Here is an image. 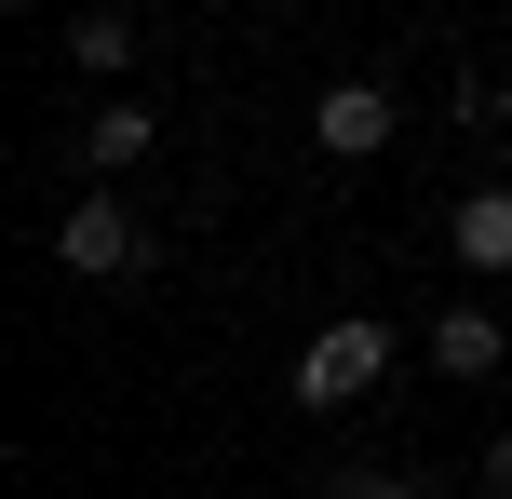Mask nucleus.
I'll return each instance as SVG.
<instances>
[{"label":"nucleus","mask_w":512,"mask_h":499,"mask_svg":"<svg viewBox=\"0 0 512 499\" xmlns=\"http://www.w3.org/2000/svg\"><path fill=\"white\" fill-rule=\"evenodd\" d=\"M378 365H391V324H378V311L310 324V338H297V405H310V419H337V405L378 392Z\"/></svg>","instance_id":"f257e3e1"},{"label":"nucleus","mask_w":512,"mask_h":499,"mask_svg":"<svg viewBox=\"0 0 512 499\" xmlns=\"http://www.w3.org/2000/svg\"><path fill=\"white\" fill-rule=\"evenodd\" d=\"M54 270H81V284H122V270H149V216H135L122 189H81V203L54 216Z\"/></svg>","instance_id":"f03ea898"},{"label":"nucleus","mask_w":512,"mask_h":499,"mask_svg":"<svg viewBox=\"0 0 512 499\" xmlns=\"http://www.w3.org/2000/svg\"><path fill=\"white\" fill-rule=\"evenodd\" d=\"M391 122H405V108H391V81H324V95H310V135H324L337 162H378Z\"/></svg>","instance_id":"7ed1b4c3"},{"label":"nucleus","mask_w":512,"mask_h":499,"mask_svg":"<svg viewBox=\"0 0 512 499\" xmlns=\"http://www.w3.org/2000/svg\"><path fill=\"white\" fill-rule=\"evenodd\" d=\"M499 351H512V324L486 311V297H445L432 311V365L445 378H499Z\"/></svg>","instance_id":"20e7f679"},{"label":"nucleus","mask_w":512,"mask_h":499,"mask_svg":"<svg viewBox=\"0 0 512 499\" xmlns=\"http://www.w3.org/2000/svg\"><path fill=\"white\" fill-rule=\"evenodd\" d=\"M445 257H459L472 284H499V270H512V189H472V203L445 216Z\"/></svg>","instance_id":"39448f33"},{"label":"nucleus","mask_w":512,"mask_h":499,"mask_svg":"<svg viewBox=\"0 0 512 499\" xmlns=\"http://www.w3.org/2000/svg\"><path fill=\"white\" fill-rule=\"evenodd\" d=\"M149 149H162V108H122V95L81 108V162H95V176H135Z\"/></svg>","instance_id":"423d86ee"},{"label":"nucleus","mask_w":512,"mask_h":499,"mask_svg":"<svg viewBox=\"0 0 512 499\" xmlns=\"http://www.w3.org/2000/svg\"><path fill=\"white\" fill-rule=\"evenodd\" d=\"M68 68H81V81H122V68H135V14H108V0L68 14Z\"/></svg>","instance_id":"0eeeda50"},{"label":"nucleus","mask_w":512,"mask_h":499,"mask_svg":"<svg viewBox=\"0 0 512 499\" xmlns=\"http://www.w3.org/2000/svg\"><path fill=\"white\" fill-rule=\"evenodd\" d=\"M324 499H432V486H405V473H337Z\"/></svg>","instance_id":"6e6552de"},{"label":"nucleus","mask_w":512,"mask_h":499,"mask_svg":"<svg viewBox=\"0 0 512 499\" xmlns=\"http://www.w3.org/2000/svg\"><path fill=\"white\" fill-rule=\"evenodd\" d=\"M486 486H499V499H512V432H486Z\"/></svg>","instance_id":"1a4fd4ad"},{"label":"nucleus","mask_w":512,"mask_h":499,"mask_svg":"<svg viewBox=\"0 0 512 499\" xmlns=\"http://www.w3.org/2000/svg\"><path fill=\"white\" fill-rule=\"evenodd\" d=\"M486 122H512V95H486Z\"/></svg>","instance_id":"9d476101"}]
</instances>
